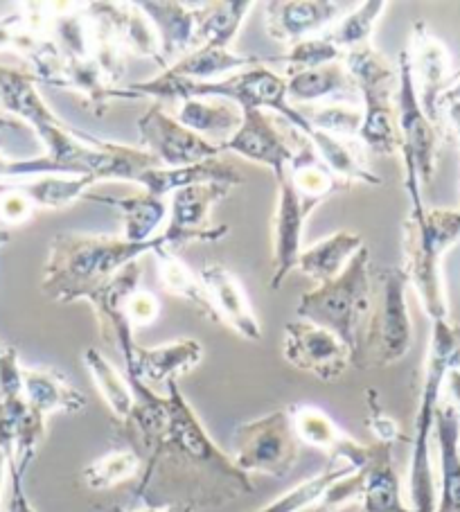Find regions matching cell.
I'll list each match as a JSON object with an SVG mask.
<instances>
[{
	"instance_id": "cell-1",
	"label": "cell",
	"mask_w": 460,
	"mask_h": 512,
	"mask_svg": "<svg viewBox=\"0 0 460 512\" xmlns=\"http://www.w3.org/2000/svg\"><path fill=\"white\" fill-rule=\"evenodd\" d=\"M158 249H163L161 235L152 242L134 244L122 235L57 233L48 244L41 291L55 303L86 300L115 273Z\"/></svg>"
},
{
	"instance_id": "cell-2",
	"label": "cell",
	"mask_w": 460,
	"mask_h": 512,
	"mask_svg": "<svg viewBox=\"0 0 460 512\" xmlns=\"http://www.w3.org/2000/svg\"><path fill=\"white\" fill-rule=\"evenodd\" d=\"M456 364H460V325L451 323V319L433 321L411 440L409 506L413 512H436L438 490L431 467V438L438 406L445 395L447 373Z\"/></svg>"
},
{
	"instance_id": "cell-3",
	"label": "cell",
	"mask_w": 460,
	"mask_h": 512,
	"mask_svg": "<svg viewBox=\"0 0 460 512\" xmlns=\"http://www.w3.org/2000/svg\"><path fill=\"white\" fill-rule=\"evenodd\" d=\"M460 244V210L411 208L402 224V271L433 321L449 319L442 260Z\"/></svg>"
},
{
	"instance_id": "cell-4",
	"label": "cell",
	"mask_w": 460,
	"mask_h": 512,
	"mask_svg": "<svg viewBox=\"0 0 460 512\" xmlns=\"http://www.w3.org/2000/svg\"><path fill=\"white\" fill-rule=\"evenodd\" d=\"M165 388L167 393L161 416H158L152 436L143 445L149 452L143 481L152 474L161 458H170V461L192 467V470H206L219 476L237 488V492H253L251 476L237 470L233 458L221 452L215 440L208 436L206 427L201 425L199 416L185 400L179 384L170 382Z\"/></svg>"
},
{
	"instance_id": "cell-5",
	"label": "cell",
	"mask_w": 460,
	"mask_h": 512,
	"mask_svg": "<svg viewBox=\"0 0 460 512\" xmlns=\"http://www.w3.org/2000/svg\"><path fill=\"white\" fill-rule=\"evenodd\" d=\"M373 307V262H370L368 246H364L334 280L321 282L300 296L296 316L336 334L357 357Z\"/></svg>"
},
{
	"instance_id": "cell-6",
	"label": "cell",
	"mask_w": 460,
	"mask_h": 512,
	"mask_svg": "<svg viewBox=\"0 0 460 512\" xmlns=\"http://www.w3.org/2000/svg\"><path fill=\"white\" fill-rule=\"evenodd\" d=\"M343 66L355 82L361 97V129L357 140L377 156L400 154V129H397V86L400 70L397 61H388L370 46L345 52Z\"/></svg>"
},
{
	"instance_id": "cell-7",
	"label": "cell",
	"mask_w": 460,
	"mask_h": 512,
	"mask_svg": "<svg viewBox=\"0 0 460 512\" xmlns=\"http://www.w3.org/2000/svg\"><path fill=\"white\" fill-rule=\"evenodd\" d=\"M375 307L359 343L355 366L386 368L402 361L413 348L409 280L400 267H373Z\"/></svg>"
},
{
	"instance_id": "cell-8",
	"label": "cell",
	"mask_w": 460,
	"mask_h": 512,
	"mask_svg": "<svg viewBox=\"0 0 460 512\" xmlns=\"http://www.w3.org/2000/svg\"><path fill=\"white\" fill-rule=\"evenodd\" d=\"M400 86H397V129H400V158L404 167V190L411 208L424 206V188L436 179L442 129L427 113L415 93L406 50L397 57Z\"/></svg>"
},
{
	"instance_id": "cell-9",
	"label": "cell",
	"mask_w": 460,
	"mask_h": 512,
	"mask_svg": "<svg viewBox=\"0 0 460 512\" xmlns=\"http://www.w3.org/2000/svg\"><path fill=\"white\" fill-rule=\"evenodd\" d=\"M233 463L246 476L264 474L285 479L300 461V443L291 425L289 406L276 409L267 416L244 422L233 436Z\"/></svg>"
},
{
	"instance_id": "cell-10",
	"label": "cell",
	"mask_w": 460,
	"mask_h": 512,
	"mask_svg": "<svg viewBox=\"0 0 460 512\" xmlns=\"http://www.w3.org/2000/svg\"><path fill=\"white\" fill-rule=\"evenodd\" d=\"M233 192L224 183H201L176 190L167 199V222L161 231L163 249L179 253L194 242H219L230 233L226 224L212 222V208Z\"/></svg>"
},
{
	"instance_id": "cell-11",
	"label": "cell",
	"mask_w": 460,
	"mask_h": 512,
	"mask_svg": "<svg viewBox=\"0 0 460 512\" xmlns=\"http://www.w3.org/2000/svg\"><path fill=\"white\" fill-rule=\"evenodd\" d=\"M0 52L19 55L39 84H50L64 55L50 34L48 3H21L16 12L0 16Z\"/></svg>"
},
{
	"instance_id": "cell-12",
	"label": "cell",
	"mask_w": 460,
	"mask_h": 512,
	"mask_svg": "<svg viewBox=\"0 0 460 512\" xmlns=\"http://www.w3.org/2000/svg\"><path fill=\"white\" fill-rule=\"evenodd\" d=\"M0 111L19 120L23 127H30L46 149L43 154L57 152L75 134V129L66 125L43 100L37 77L30 70L0 64Z\"/></svg>"
},
{
	"instance_id": "cell-13",
	"label": "cell",
	"mask_w": 460,
	"mask_h": 512,
	"mask_svg": "<svg viewBox=\"0 0 460 512\" xmlns=\"http://www.w3.org/2000/svg\"><path fill=\"white\" fill-rule=\"evenodd\" d=\"M140 147L161 167H190L221 158V149L194 134L183 122L170 116L161 104H152L138 118Z\"/></svg>"
},
{
	"instance_id": "cell-14",
	"label": "cell",
	"mask_w": 460,
	"mask_h": 512,
	"mask_svg": "<svg viewBox=\"0 0 460 512\" xmlns=\"http://www.w3.org/2000/svg\"><path fill=\"white\" fill-rule=\"evenodd\" d=\"M282 357L289 366L321 379V382H334L343 377L355 361L352 350L336 334L305 319L285 325Z\"/></svg>"
},
{
	"instance_id": "cell-15",
	"label": "cell",
	"mask_w": 460,
	"mask_h": 512,
	"mask_svg": "<svg viewBox=\"0 0 460 512\" xmlns=\"http://www.w3.org/2000/svg\"><path fill=\"white\" fill-rule=\"evenodd\" d=\"M276 185H278V199H276V213H273V222H271V233H273L271 287L278 291L298 267L300 253L305 251L303 242H305L307 219L312 217V213L318 206L300 197L294 185H291L287 172L276 176Z\"/></svg>"
},
{
	"instance_id": "cell-16",
	"label": "cell",
	"mask_w": 460,
	"mask_h": 512,
	"mask_svg": "<svg viewBox=\"0 0 460 512\" xmlns=\"http://www.w3.org/2000/svg\"><path fill=\"white\" fill-rule=\"evenodd\" d=\"M415 93L427 116L442 127V97L449 91L454 68L445 43L433 37L429 25L415 21L411 25V41L406 48Z\"/></svg>"
},
{
	"instance_id": "cell-17",
	"label": "cell",
	"mask_w": 460,
	"mask_h": 512,
	"mask_svg": "<svg viewBox=\"0 0 460 512\" xmlns=\"http://www.w3.org/2000/svg\"><path fill=\"white\" fill-rule=\"evenodd\" d=\"M140 280H143V264L131 262L129 267L122 269L120 273L104 282L100 289H95L91 296L86 298V303L93 307L95 319H97V328H100L102 339L120 352L122 364L125 368L131 366L134 361L138 343L134 339V328L127 319V298L134 294V291L140 287Z\"/></svg>"
},
{
	"instance_id": "cell-18",
	"label": "cell",
	"mask_w": 460,
	"mask_h": 512,
	"mask_svg": "<svg viewBox=\"0 0 460 512\" xmlns=\"http://www.w3.org/2000/svg\"><path fill=\"white\" fill-rule=\"evenodd\" d=\"M221 154H235L271 170L273 179L287 172L296 156V145H289L276 118L269 111H242L240 127L221 145Z\"/></svg>"
},
{
	"instance_id": "cell-19",
	"label": "cell",
	"mask_w": 460,
	"mask_h": 512,
	"mask_svg": "<svg viewBox=\"0 0 460 512\" xmlns=\"http://www.w3.org/2000/svg\"><path fill=\"white\" fill-rule=\"evenodd\" d=\"M84 14L95 28L113 37L122 50L152 59L165 70L161 41L138 3H84Z\"/></svg>"
},
{
	"instance_id": "cell-20",
	"label": "cell",
	"mask_w": 460,
	"mask_h": 512,
	"mask_svg": "<svg viewBox=\"0 0 460 512\" xmlns=\"http://www.w3.org/2000/svg\"><path fill=\"white\" fill-rule=\"evenodd\" d=\"M343 16V5L332 0H271L264 5V25L271 39L294 46L321 37Z\"/></svg>"
},
{
	"instance_id": "cell-21",
	"label": "cell",
	"mask_w": 460,
	"mask_h": 512,
	"mask_svg": "<svg viewBox=\"0 0 460 512\" xmlns=\"http://www.w3.org/2000/svg\"><path fill=\"white\" fill-rule=\"evenodd\" d=\"M203 359V346L197 339H176L163 346L145 348L138 346L131 366L122 370L131 386L145 384H170L181 375H188Z\"/></svg>"
},
{
	"instance_id": "cell-22",
	"label": "cell",
	"mask_w": 460,
	"mask_h": 512,
	"mask_svg": "<svg viewBox=\"0 0 460 512\" xmlns=\"http://www.w3.org/2000/svg\"><path fill=\"white\" fill-rule=\"evenodd\" d=\"M291 425L303 445L321 449L327 458H343L357 470H364L370 461V445H361L350 438L325 411L309 404L289 406Z\"/></svg>"
},
{
	"instance_id": "cell-23",
	"label": "cell",
	"mask_w": 460,
	"mask_h": 512,
	"mask_svg": "<svg viewBox=\"0 0 460 512\" xmlns=\"http://www.w3.org/2000/svg\"><path fill=\"white\" fill-rule=\"evenodd\" d=\"M199 276L208 289L221 325H226L228 330L240 334L246 341H262V325L253 312L240 278L217 262L206 264Z\"/></svg>"
},
{
	"instance_id": "cell-24",
	"label": "cell",
	"mask_w": 460,
	"mask_h": 512,
	"mask_svg": "<svg viewBox=\"0 0 460 512\" xmlns=\"http://www.w3.org/2000/svg\"><path fill=\"white\" fill-rule=\"evenodd\" d=\"M285 79L289 102L296 109L323 107V104H355V107H361L359 91L348 70H345L343 61L305 70V73L289 75Z\"/></svg>"
},
{
	"instance_id": "cell-25",
	"label": "cell",
	"mask_w": 460,
	"mask_h": 512,
	"mask_svg": "<svg viewBox=\"0 0 460 512\" xmlns=\"http://www.w3.org/2000/svg\"><path fill=\"white\" fill-rule=\"evenodd\" d=\"M138 7L152 21L158 34L165 68L197 50V5L174 3V0H158V3L143 0Z\"/></svg>"
},
{
	"instance_id": "cell-26",
	"label": "cell",
	"mask_w": 460,
	"mask_h": 512,
	"mask_svg": "<svg viewBox=\"0 0 460 512\" xmlns=\"http://www.w3.org/2000/svg\"><path fill=\"white\" fill-rule=\"evenodd\" d=\"M246 179L242 170L224 158H215V161H206L190 167H149L136 179V185L143 188V192L152 194L158 199H170V194L176 190L190 188V185L201 183H224L230 188H237Z\"/></svg>"
},
{
	"instance_id": "cell-27",
	"label": "cell",
	"mask_w": 460,
	"mask_h": 512,
	"mask_svg": "<svg viewBox=\"0 0 460 512\" xmlns=\"http://www.w3.org/2000/svg\"><path fill=\"white\" fill-rule=\"evenodd\" d=\"M361 481V510L364 512H413L402 494V479L397 474L391 445H370V461Z\"/></svg>"
},
{
	"instance_id": "cell-28",
	"label": "cell",
	"mask_w": 460,
	"mask_h": 512,
	"mask_svg": "<svg viewBox=\"0 0 460 512\" xmlns=\"http://www.w3.org/2000/svg\"><path fill=\"white\" fill-rule=\"evenodd\" d=\"M433 438L440 456V488L436 512H460V411L442 400L436 413Z\"/></svg>"
},
{
	"instance_id": "cell-29",
	"label": "cell",
	"mask_w": 460,
	"mask_h": 512,
	"mask_svg": "<svg viewBox=\"0 0 460 512\" xmlns=\"http://www.w3.org/2000/svg\"><path fill=\"white\" fill-rule=\"evenodd\" d=\"M23 393L30 409L46 420L86 409V395L57 368H23Z\"/></svg>"
},
{
	"instance_id": "cell-30",
	"label": "cell",
	"mask_w": 460,
	"mask_h": 512,
	"mask_svg": "<svg viewBox=\"0 0 460 512\" xmlns=\"http://www.w3.org/2000/svg\"><path fill=\"white\" fill-rule=\"evenodd\" d=\"M273 64V57H255V55H237L235 50H219V48H199L192 50L190 55L174 61L172 66H167L161 73L167 77L179 79V82L188 84H206L217 82L221 77H228L233 73H240L246 68L255 66H267Z\"/></svg>"
},
{
	"instance_id": "cell-31",
	"label": "cell",
	"mask_w": 460,
	"mask_h": 512,
	"mask_svg": "<svg viewBox=\"0 0 460 512\" xmlns=\"http://www.w3.org/2000/svg\"><path fill=\"white\" fill-rule=\"evenodd\" d=\"M176 118L194 134L221 149L240 127L242 109L228 100H219V97H192V100L179 102Z\"/></svg>"
},
{
	"instance_id": "cell-32",
	"label": "cell",
	"mask_w": 460,
	"mask_h": 512,
	"mask_svg": "<svg viewBox=\"0 0 460 512\" xmlns=\"http://www.w3.org/2000/svg\"><path fill=\"white\" fill-rule=\"evenodd\" d=\"M86 199L118 210L122 217V228H125V231H122V237L134 244H145V242L156 240L167 222V199L152 197V194L147 192H138L134 197H125V199L100 197V194L91 192Z\"/></svg>"
},
{
	"instance_id": "cell-33",
	"label": "cell",
	"mask_w": 460,
	"mask_h": 512,
	"mask_svg": "<svg viewBox=\"0 0 460 512\" xmlns=\"http://www.w3.org/2000/svg\"><path fill=\"white\" fill-rule=\"evenodd\" d=\"M48 86L59 88V91L77 93L84 100V107H88V111L95 113V116H104L109 104L113 102L115 91V86L104 77L100 66L91 57L77 59L66 55Z\"/></svg>"
},
{
	"instance_id": "cell-34",
	"label": "cell",
	"mask_w": 460,
	"mask_h": 512,
	"mask_svg": "<svg viewBox=\"0 0 460 512\" xmlns=\"http://www.w3.org/2000/svg\"><path fill=\"white\" fill-rule=\"evenodd\" d=\"M309 145L314 147L316 156L321 158L323 165L330 170L336 179L343 185L350 183H366V185H382V176H379L373 167L368 165L366 156L361 154L359 140H343L327 136L323 131H312L307 136Z\"/></svg>"
},
{
	"instance_id": "cell-35",
	"label": "cell",
	"mask_w": 460,
	"mask_h": 512,
	"mask_svg": "<svg viewBox=\"0 0 460 512\" xmlns=\"http://www.w3.org/2000/svg\"><path fill=\"white\" fill-rule=\"evenodd\" d=\"M82 359L95 388L100 391L102 400L113 413V418L127 431L138 411V397L134 393V388H131L127 375L120 373V370L115 368L97 348H86Z\"/></svg>"
},
{
	"instance_id": "cell-36",
	"label": "cell",
	"mask_w": 460,
	"mask_h": 512,
	"mask_svg": "<svg viewBox=\"0 0 460 512\" xmlns=\"http://www.w3.org/2000/svg\"><path fill=\"white\" fill-rule=\"evenodd\" d=\"M152 255L158 262V278H161V285L167 294L181 298L183 303H188L192 310L201 314L206 321L221 325L219 314L215 310V305H212V298L199 273H194L176 253L158 249Z\"/></svg>"
},
{
	"instance_id": "cell-37",
	"label": "cell",
	"mask_w": 460,
	"mask_h": 512,
	"mask_svg": "<svg viewBox=\"0 0 460 512\" xmlns=\"http://www.w3.org/2000/svg\"><path fill=\"white\" fill-rule=\"evenodd\" d=\"M364 240L359 233L352 231H336L327 235L325 240L316 242L300 253L296 271L303 276L316 280L318 285L327 280H334L339 273L348 267L350 260L364 249Z\"/></svg>"
},
{
	"instance_id": "cell-38",
	"label": "cell",
	"mask_w": 460,
	"mask_h": 512,
	"mask_svg": "<svg viewBox=\"0 0 460 512\" xmlns=\"http://www.w3.org/2000/svg\"><path fill=\"white\" fill-rule=\"evenodd\" d=\"M253 0H230V3H199L197 5V50L219 48L233 50L244 21L249 19Z\"/></svg>"
},
{
	"instance_id": "cell-39",
	"label": "cell",
	"mask_w": 460,
	"mask_h": 512,
	"mask_svg": "<svg viewBox=\"0 0 460 512\" xmlns=\"http://www.w3.org/2000/svg\"><path fill=\"white\" fill-rule=\"evenodd\" d=\"M3 183L25 194L37 210H64L79 199H86L95 185L91 179L64 174H43L32 176V179H14Z\"/></svg>"
},
{
	"instance_id": "cell-40",
	"label": "cell",
	"mask_w": 460,
	"mask_h": 512,
	"mask_svg": "<svg viewBox=\"0 0 460 512\" xmlns=\"http://www.w3.org/2000/svg\"><path fill=\"white\" fill-rule=\"evenodd\" d=\"M357 467L350 465L343 458H330V463L323 472H318L314 476H309L307 481L298 483L291 488L289 492L280 494L278 499H273L267 506H262L253 512H303V510H316L323 506V501L327 497L336 483L345 476L355 474Z\"/></svg>"
},
{
	"instance_id": "cell-41",
	"label": "cell",
	"mask_w": 460,
	"mask_h": 512,
	"mask_svg": "<svg viewBox=\"0 0 460 512\" xmlns=\"http://www.w3.org/2000/svg\"><path fill=\"white\" fill-rule=\"evenodd\" d=\"M287 174L300 197L312 201L314 206H321L325 199H330L343 185L330 170H327L321 158L316 156L314 147L309 145L307 138H303L296 145V156L287 167Z\"/></svg>"
},
{
	"instance_id": "cell-42",
	"label": "cell",
	"mask_w": 460,
	"mask_h": 512,
	"mask_svg": "<svg viewBox=\"0 0 460 512\" xmlns=\"http://www.w3.org/2000/svg\"><path fill=\"white\" fill-rule=\"evenodd\" d=\"M388 0H368V3H361L355 10L343 14L339 21H334L330 28L323 32V37L334 43L343 55L345 52L359 50L364 46H370V39L377 30L379 21L388 10Z\"/></svg>"
},
{
	"instance_id": "cell-43",
	"label": "cell",
	"mask_w": 460,
	"mask_h": 512,
	"mask_svg": "<svg viewBox=\"0 0 460 512\" xmlns=\"http://www.w3.org/2000/svg\"><path fill=\"white\" fill-rule=\"evenodd\" d=\"M143 472V458L134 449H113L84 467L82 481L88 490H111Z\"/></svg>"
},
{
	"instance_id": "cell-44",
	"label": "cell",
	"mask_w": 460,
	"mask_h": 512,
	"mask_svg": "<svg viewBox=\"0 0 460 512\" xmlns=\"http://www.w3.org/2000/svg\"><path fill=\"white\" fill-rule=\"evenodd\" d=\"M309 127L327 136L357 140L361 129V107L355 104H323V107H300Z\"/></svg>"
},
{
	"instance_id": "cell-45",
	"label": "cell",
	"mask_w": 460,
	"mask_h": 512,
	"mask_svg": "<svg viewBox=\"0 0 460 512\" xmlns=\"http://www.w3.org/2000/svg\"><path fill=\"white\" fill-rule=\"evenodd\" d=\"M343 61V52L327 41L323 34L321 37H312L305 41H298L294 46H289L285 55L273 57V64H285L287 77L296 73H305V70H314L327 64H336Z\"/></svg>"
},
{
	"instance_id": "cell-46",
	"label": "cell",
	"mask_w": 460,
	"mask_h": 512,
	"mask_svg": "<svg viewBox=\"0 0 460 512\" xmlns=\"http://www.w3.org/2000/svg\"><path fill=\"white\" fill-rule=\"evenodd\" d=\"M34 213H37V208L25 194L0 181V222L7 228H16L28 224Z\"/></svg>"
},
{
	"instance_id": "cell-47",
	"label": "cell",
	"mask_w": 460,
	"mask_h": 512,
	"mask_svg": "<svg viewBox=\"0 0 460 512\" xmlns=\"http://www.w3.org/2000/svg\"><path fill=\"white\" fill-rule=\"evenodd\" d=\"M366 422H368L370 434H373V438H375V443H379V445L395 447L397 443L406 440L402 434V427L397 425L391 416H388L382 406H379L375 391H368V420Z\"/></svg>"
},
{
	"instance_id": "cell-48",
	"label": "cell",
	"mask_w": 460,
	"mask_h": 512,
	"mask_svg": "<svg viewBox=\"0 0 460 512\" xmlns=\"http://www.w3.org/2000/svg\"><path fill=\"white\" fill-rule=\"evenodd\" d=\"M127 319L131 323V328L138 330V328H147V325H152L158 314H161V303H158V298L152 294V291H147L143 287H138L134 294L127 298Z\"/></svg>"
},
{
	"instance_id": "cell-49",
	"label": "cell",
	"mask_w": 460,
	"mask_h": 512,
	"mask_svg": "<svg viewBox=\"0 0 460 512\" xmlns=\"http://www.w3.org/2000/svg\"><path fill=\"white\" fill-rule=\"evenodd\" d=\"M23 476L16 467H10V501H7V512H37L23 488Z\"/></svg>"
},
{
	"instance_id": "cell-50",
	"label": "cell",
	"mask_w": 460,
	"mask_h": 512,
	"mask_svg": "<svg viewBox=\"0 0 460 512\" xmlns=\"http://www.w3.org/2000/svg\"><path fill=\"white\" fill-rule=\"evenodd\" d=\"M203 503H170V506L163 508H136V510H127V508H109V512H199Z\"/></svg>"
},
{
	"instance_id": "cell-51",
	"label": "cell",
	"mask_w": 460,
	"mask_h": 512,
	"mask_svg": "<svg viewBox=\"0 0 460 512\" xmlns=\"http://www.w3.org/2000/svg\"><path fill=\"white\" fill-rule=\"evenodd\" d=\"M445 391H447V402L454 404L456 409L460 411V364H456V366L451 368L449 373H447Z\"/></svg>"
},
{
	"instance_id": "cell-52",
	"label": "cell",
	"mask_w": 460,
	"mask_h": 512,
	"mask_svg": "<svg viewBox=\"0 0 460 512\" xmlns=\"http://www.w3.org/2000/svg\"><path fill=\"white\" fill-rule=\"evenodd\" d=\"M442 120H447L451 134L456 136L460 145V102H449L442 107Z\"/></svg>"
},
{
	"instance_id": "cell-53",
	"label": "cell",
	"mask_w": 460,
	"mask_h": 512,
	"mask_svg": "<svg viewBox=\"0 0 460 512\" xmlns=\"http://www.w3.org/2000/svg\"><path fill=\"white\" fill-rule=\"evenodd\" d=\"M449 102H460V70H454V77H451L449 91L442 97V107Z\"/></svg>"
},
{
	"instance_id": "cell-54",
	"label": "cell",
	"mask_w": 460,
	"mask_h": 512,
	"mask_svg": "<svg viewBox=\"0 0 460 512\" xmlns=\"http://www.w3.org/2000/svg\"><path fill=\"white\" fill-rule=\"evenodd\" d=\"M0 129H23V125L19 120L7 116L5 111H0Z\"/></svg>"
},
{
	"instance_id": "cell-55",
	"label": "cell",
	"mask_w": 460,
	"mask_h": 512,
	"mask_svg": "<svg viewBox=\"0 0 460 512\" xmlns=\"http://www.w3.org/2000/svg\"><path fill=\"white\" fill-rule=\"evenodd\" d=\"M12 240V235H10V231H7V228H0V249H3V246Z\"/></svg>"
},
{
	"instance_id": "cell-56",
	"label": "cell",
	"mask_w": 460,
	"mask_h": 512,
	"mask_svg": "<svg viewBox=\"0 0 460 512\" xmlns=\"http://www.w3.org/2000/svg\"><path fill=\"white\" fill-rule=\"evenodd\" d=\"M7 346V343H3V341H0V350H3Z\"/></svg>"
},
{
	"instance_id": "cell-57",
	"label": "cell",
	"mask_w": 460,
	"mask_h": 512,
	"mask_svg": "<svg viewBox=\"0 0 460 512\" xmlns=\"http://www.w3.org/2000/svg\"><path fill=\"white\" fill-rule=\"evenodd\" d=\"M312 512H321V510H312Z\"/></svg>"
},
{
	"instance_id": "cell-58",
	"label": "cell",
	"mask_w": 460,
	"mask_h": 512,
	"mask_svg": "<svg viewBox=\"0 0 460 512\" xmlns=\"http://www.w3.org/2000/svg\"><path fill=\"white\" fill-rule=\"evenodd\" d=\"M458 452H460V443H458Z\"/></svg>"
},
{
	"instance_id": "cell-59",
	"label": "cell",
	"mask_w": 460,
	"mask_h": 512,
	"mask_svg": "<svg viewBox=\"0 0 460 512\" xmlns=\"http://www.w3.org/2000/svg\"><path fill=\"white\" fill-rule=\"evenodd\" d=\"M359 512H364V510H359Z\"/></svg>"
}]
</instances>
